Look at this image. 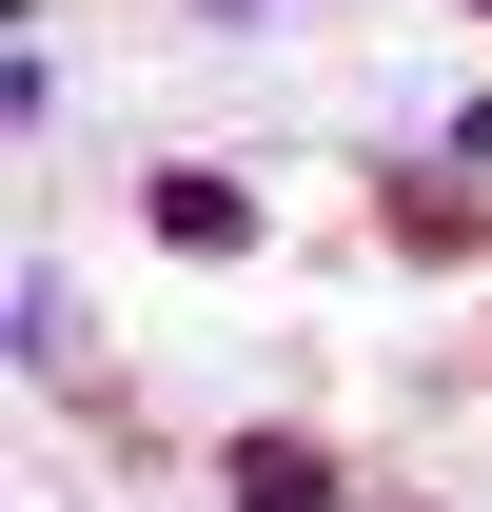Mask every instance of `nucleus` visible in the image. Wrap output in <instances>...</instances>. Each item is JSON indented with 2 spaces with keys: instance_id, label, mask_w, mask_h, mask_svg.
Instances as JSON below:
<instances>
[{
  "instance_id": "nucleus-1",
  "label": "nucleus",
  "mask_w": 492,
  "mask_h": 512,
  "mask_svg": "<svg viewBox=\"0 0 492 512\" xmlns=\"http://www.w3.org/2000/svg\"><path fill=\"white\" fill-rule=\"evenodd\" d=\"M217 512H355V473H335L315 434H237L217 453Z\"/></svg>"
},
{
  "instance_id": "nucleus-2",
  "label": "nucleus",
  "mask_w": 492,
  "mask_h": 512,
  "mask_svg": "<svg viewBox=\"0 0 492 512\" xmlns=\"http://www.w3.org/2000/svg\"><path fill=\"white\" fill-rule=\"evenodd\" d=\"M138 217H158L178 256H256V197H237V178H197V158H178V178H138Z\"/></svg>"
}]
</instances>
